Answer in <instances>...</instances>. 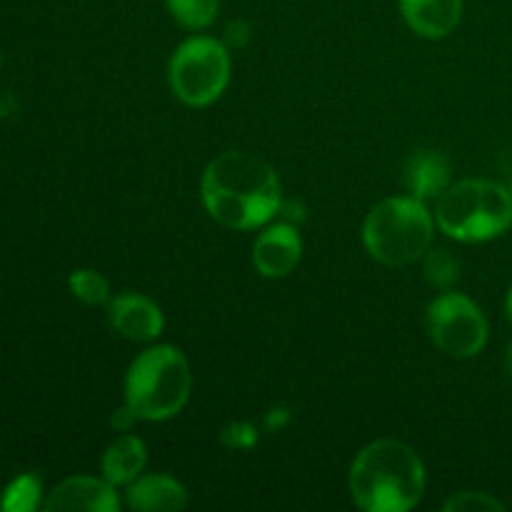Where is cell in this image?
<instances>
[{"label": "cell", "instance_id": "cell-1", "mask_svg": "<svg viewBox=\"0 0 512 512\" xmlns=\"http://www.w3.org/2000/svg\"><path fill=\"white\" fill-rule=\"evenodd\" d=\"M280 180L273 165L245 150H225L208 163L200 180V198L218 225L258 230L280 208Z\"/></svg>", "mask_w": 512, "mask_h": 512}, {"label": "cell", "instance_id": "cell-2", "mask_svg": "<svg viewBox=\"0 0 512 512\" xmlns=\"http://www.w3.org/2000/svg\"><path fill=\"white\" fill-rule=\"evenodd\" d=\"M350 495L365 512H408L425 493V465L410 445L385 438L355 455Z\"/></svg>", "mask_w": 512, "mask_h": 512}, {"label": "cell", "instance_id": "cell-3", "mask_svg": "<svg viewBox=\"0 0 512 512\" xmlns=\"http://www.w3.org/2000/svg\"><path fill=\"white\" fill-rule=\"evenodd\" d=\"M193 388V373L175 345H153L130 363L125 375V408L135 420L160 423L185 408Z\"/></svg>", "mask_w": 512, "mask_h": 512}, {"label": "cell", "instance_id": "cell-4", "mask_svg": "<svg viewBox=\"0 0 512 512\" xmlns=\"http://www.w3.org/2000/svg\"><path fill=\"white\" fill-rule=\"evenodd\" d=\"M435 223L458 243H488L512 228L508 185L468 178L453 183L438 198Z\"/></svg>", "mask_w": 512, "mask_h": 512}, {"label": "cell", "instance_id": "cell-5", "mask_svg": "<svg viewBox=\"0 0 512 512\" xmlns=\"http://www.w3.org/2000/svg\"><path fill=\"white\" fill-rule=\"evenodd\" d=\"M435 238V215L415 195H395L368 213L363 243L370 258L390 268L415 263L430 250Z\"/></svg>", "mask_w": 512, "mask_h": 512}, {"label": "cell", "instance_id": "cell-6", "mask_svg": "<svg viewBox=\"0 0 512 512\" xmlns=\"http://www.w3.org/2000/svg\"><path fill=\"white\" fill-rule=\"evenodd\" d=\"M168 80L175 98L190 108L215 103L230 83L228 48L210 35L188 38L170 58Z\"/></svg>", "mask_w": 512, "mask_h": 512}, {"label": "cell", "instance_id": "cell-7", "mask_svg": "<svg viewBox=\"0 0 512 512\" xmlns=\"http://www.w3.org/2000/svg\"><path fill=\"white\" fill-rule=\"evenodd\" d=\"M428 335L440 353L468 360L483 353L490 328L488 318L473 298L443 290V295H438L428 308Z\"/></svg>", "mask_w": 512, "mask_h": 512}, {"label": "cell", "instance_id": "cell-8", "mask_svg": "<svg viewBox=\"0 0 512 512\" xmlns=\"http://www.w3.org/2000/svg\"><path fill=\"white\" fill-rule=\"evenodd\" d=\"M43 510L48 512H115L120 510V498L115 485L108 478H90V475H73L55 485L45 498Z\"/></svg>", "mask_w": 512, "mask_h": 512}, {"label": "cell", "instance_id": "cell-9", "mask_svg": "<svg viewBox=\"0 0 512 512\" xmlns=\"http://www.w3.org/2000/svg\"><path fill=\"white\" fill-rule=\"evenodd\" d=\"M108 320L113 330L133 343H150L165 328L163 310L155 300L140 293H123L110 298Z\"/></svg>", "mask_w": 512, "mask_h": 512}, {"label": "cell", "instance_id": "cell-10", "mask_svg": "<svg viewBox=\"0 0 512 512\" xmlns=\"http://www.w3.org/2000/svg\"><path fill=\"white\" fill-rule=\"evenodd\" d=\"M303 258V240L293 225H270L253 245V265L263 278H285Z\"/></svg>", "mask_w": 512, "mask_h": 512}, {"label": "cell", "instance_id": "cell-11", "mask_svg": "<svg viewBox=\"0 0 512 512\" xmlns=\"http://www.w3.org/2000/svg\"><path fill=\"white\" fill-rule=\"evenodd\" d=\"M400 13L420 38L438 40L458 28L463 18V0H400Z\"/></svg>", "mask_w": 512, "mask_h": 512}, {"label": "cell", "instance_id": "cell-12", "mask_svg": "<svg viewBox=\"0 0 512 512\" xmlns=\"http://www.w3.org/2000/svg\"><path fill=\"white\" fill-rule=\"evenodd\" d=\"M125 503L130 510L140 512H178L188 508V490L170 475H140L125 490Z\"/></svg>", "mask_w": 512, "mask_h": 512}, {"label": "cell", "instance_id": "cell-13", "mask_svg": "<svg viewBox=\"0 0 512 512\" xmlns=\"http://www.w3.org/2000/svg\"><path fill=\"white\" fill-rule=\"evenodd\" d=\"M405 183H408L410 193L423 203L438 200L450 188V163L445 160V155L435 153V150H420L408 160Z\"/></svg>", "mask_w": 512, "mask_h": 512}, {"label": "cell", "instance_id": "cell-14", "mask_svg": "<svg viewBox=\"0 0 512 512\" xmlns=\"http://www.w3.org/2000/svg\"><path fill=\"white\" fill-rule=\"evenodd\" d=\"M145 463H148V450H145L143 440L135 435H120L103 453L100 468H103V478H108L115 488L118 485L128 488L133 480L143 475Z\"/></svg>", "mask_w": 512, "mask_h": 512}, {"label": "cell", "instance_id": "cell-15", "mask_svg": "<svg viewBox=\"0 0 512 512\" xmlns=\"http://www.w3.org/2000/svg\"><path fill=\"white\" fill-rule=\"evenodd\" d=\"M43 485L33 473H23L3 490L0 498V510L3 512H33L43 508Z\"/></svg>", "mask_w": 512, "mask_h": 512}, {"label": "cell", "instance_id": "cell-16", "mask_svg": "<svg viewBox=\"0 0 512 512\" xmlns=\"http://www.w3.org/2000/svg\"><path fill=\"white\" fill-rule=\"evenodd\" d=\"M175 23L188 30L210 28L218 18L220 0H165Z\"/></svg>", "mask_w": 512, "mask_h": 512}, {"label": "cell", "instance_id": "cell-17", "mask_svg": "<svg viewBox=\"0 0 512 512\" xmlns=\"http://www.w3.org/2000/svg\"><path fill=\"white\" fill-rule=\"evenodd\" d=\"M68 288L73 298H78L85 305H108L110 303V283L105 275H100L93 268H78L70 273Z\"/></svg>", "mask_w": 512, "mask_h": 512}, {"label": "cell", "instance_id": "cell-18", "mask_svg": "<svg viewBox=\"0 0 512 512\" xmlns=\"http://www.w3.org/2000/svg\"><path fill=\"white\" fill-rule=\"evenodd\" d=\"M425 278L440 290H450L460 278V263L450 250L435 248L425 253Z\"/></svg>", "mask_w": 512, "mask_h": 512}, {"label": "cell", "instance_id": "cell-19", "mask_svg": "<svg viewBox=\"0 0 512 512\" xmlns=\"http://www.w3.org/2000/svg\"><path fill=\"white\" fill-rule=\"evenodd\" d=\"M445 512H505L508 505L495 495L483 493V490H463V493L450 495L448 503L443 505Z\"/></svg>", "mask_w": 512, "mask_h": 512}, {"label": "cell", "instance_id": "cell-20", "mask_svg": "<svg viewBox=\"0 0 512 512\" xmlns=\"http://www.w3.org/2000/svg\"><path fill=\"white\" fill-rule=\"evenodd\" d=\"M505 373H508V378L512 380V340H510L508 350H505Z\"/></svg>", "mask_w": 512, "mask_h": 512}, {"label": "cell", "instance_id": "cell-21", "mask_svg": "<svg viewBox=\"0 0 512 512\" xmlns=\"http://www.w3.org/2000/svg\"><path fill=\"white\" fill-rule=\"evenodd\" d=\"M505 315H508V320H510V325H512V285H510V290H508V298H505Z\"/></svg>", "mask_w": 512, "mask_h": 512}, {"label": "cell", "instance_id": "cell-22", "mask_svg": "<svg viewBox=\"0 0 512 512\" xmlns=\"http://www.w3.org/2000/svg\"><path fill=\"white\" fill-rule=\"evenodd\" d=\"M508 193H510V198H512V180H510V185H508Z\"/></svg>", "mask_w": 512, "mask_h": 512}]
</instances>
